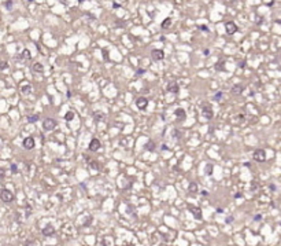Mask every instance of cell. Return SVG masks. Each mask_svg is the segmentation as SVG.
<instances>
[{"label":"cell","instance_id":"cell-1","mask_svg":"<svg viewBox=\"0 0 281 246\" xmlns=\"http://www.w3.org/2000/svg\"><path fill=\"white\" fill-rule=\"evenodd\" d=\"M202 116L206 118V120H211L212 117H214V112H212V107L210 103H202Z\"/></svg>","mask_w":281,"mask_h":246},{"label":"cell","instance_id":"cell-2","mask_svg":"<svg viewBox=\"0 0 281 246\" xmlns=\"http://www.w3.org/2000/svg\"><path fill=\"white\" fill-rule=\"evenodd\" d=\"M0 199L3 202H6V203H10V202H13L15 199V197H14L13 191H10V190L7 189H3L0 191Z\"/></svg>","mask_w":281,"mask_h":246},{"label":"cell","instance_id":"cell-3","mask_svg":"<svg viewBox=\"0 0 281 246\" xmlns=\"http://www.w3.org/2000/svg\"><path fill=\"white\" fill-rule=\"evenodd\" d=\"M187 208H188V210L192 213V216H194L195 219L196 220H202L203 219V215H202V209L199 208V206H195V205H187Z\"/></svg>","mask_w":281,"mask_h":246},{"label":"cell","instance_id":"cell-4","mask_svg":"<svg viewBox=\"0 0 281 246\" xmlns=\"http://www.w3.org/2000/svg\"><path fill=\"white\" fill-rule=\"evenodd\" d=\"M252 158L255 159L256 162H265L266 161V151L263 149H258L252 153Z\"/></svg>","mask_w":281,"mask_h":246},{"label":"cell","instance_id":"cell-5","mask_svg":"<svg viewBox=\"0 0 281 246\" xmlns=\"http://www.w3.org/2000/svg\"><path fill=\"white\" fill-rule=\"evenodd\" d=\"M237 30H239V28H237V25H236L233 21H228V22H225V32H226V34L232 36V34H235Z\"/></svg>","mask_w":281,"mask_h":246},{"label":"cell","instance_id":"cell-6","mask_svg":"<svg viewBox=\"0 0 281 246\" xmlns=\"http://www.w3.org/2000/svg\"><path fill=\"white\" fill-rule=\"evenodd\" d=\"M43 128L45 129V131H52V129H55L56 128V121L54 120V118H45V120L43 121Z\"/></svg>","mask_w":281,"mask_h":246},{"label":"cell","instance_id":"cell-7","mask_svg":"<svg viewBox=\"0 0 281 246\" xmlns=\"http://www.w3.org/2000/svg\"><path fill=\"white\" fill-rule=\"evenodd\" d=\"M166 89H167V92L170 94H178L180 92V85H178V82L177 81H169L167 85H166Z\"/></svg>","mask_w":281,"mask_h":246},{"label":"cell","instance_id":"cell-8","mask_svg":"<svg viewBox=\"0 0 281 246\" xmlns=\"http://www.w3.org/2000/svg\"><path fill=\"white\" fill-rule=\"evenodd\" d=\"M22 145L25 147L26 150H32V149H34V146H36V142H34V138L33 136H28V138L24 139V142H22Z\"/></svg>","mask_w":281,"mask_h":246},{"label":"cell","instance_id":"cell-9","mask_svg":"<svg viewBox=\"0 0 281 246\" xmlns=\"http://www.w3.org/2000/svg\"><path fill=\"white\" fill-rule=\"evenodd\" d=\"M136 106H137L138 110H145L147 106H148V99L147 98H143V96H140L136 99Z\"/></svg>","mask_w":281,"mask_h":246},{"label":"cell","instance_id":"cell-10","mask_svg":"<svg viewBox=\"0 0 281 246\" xmlns=\"http://www.w3.org/2000/svg\"><path fill=\"white\" fill-rule=\"evenodd\" d=\"M151 58L154 61H162L165 58V51L163 50H152L151 51Z\"/></svg>","mask_w":281,"mask_h":246},{"label":"cell","instance_id":"cell-11","mask_svg":"<svg viewBox=\"0 0 281 246\" xmlns=\"http://www.w3.org/2000/svg\"><path fill=\"white\" fill-rule=\"evenodd\" d=\"M88 147H89L91 151H97L100 147H102V143H100V140L97 138H93L91 142H89V146H88Z\"/></svg>","mask_w":281,"mask_h":246},{"label":"cell","instance_id":"cell-12","mask_svg":"<svg viewBox=\"0 0 281 246\" xmlns=\"http://www.w3.org/2000/svg\"><path fill=\"white\" fill-rule=\"evenodd\" d=\"M41 234H43L44 237H51V235L55 234V228H54L52 224H47V226L41 230Z\"/></svg>","mask_w":281,"mask_h":246},{"label":"cell","instance_id":"cell-13","mask_svg":"<svg viewBox=\"0 0 281 246\" xmlns=\"http://www.w3.org/2000/svg\"><path fill=\"white\" fill-rule=\"evenodd\" d=\"M174 114H175V117H177V120H185L187 118V112L184 110V109L181 107H178V109H175L174 110Z\"/></svg>","mask_w":281,"mask_h":246},{"label":"cell","instance_id":"cell-14","mask_svg":"<svg viewBox=\"0 0 281 246\" xmlns=\"http://www.w3.org/2000/svg\"><path fill=\"white\" fill-rule=\"evenodd\" d=\"M244 89H245V85H244V84H235V85L232 87V94L240 95Z\"/></svg>","mask_w":281,"mask_h":246},{"label":"cell","instance_id":"cell-15","mask_svg":"<svg viewBox=\"0 0 281 246\" xmlns=\"http://www.w3.org/2000/svg\"><path fill=\"white\" fill-rule=\"evenodd\" d=\"M104 118H106V114L103 113V112H95L93 113L95 122H102V121H104Z\"/></svg>","mask_w":281,"mask_h":246},{"label":"cell","instance_id":"cell-16","mask_svg":"<svg viewBox=\"0 0 281 246\" xmlns=\"http://www.w3.org/2000/svg\"><path fill=\"white\" fill-rule=\"evenodd\" d=\"M18 58H19V59H24V61H29V59L32 58L30 51L28 50V48H25V50L22 51V54H21L19 57H17V59H18Z\"/></svg>","mask_w":281,"mask_h":246},{"label":"cell","instance_id":"cell-17","mask_svg":"<svg viewBox=\"0 0 281 246\" xmlns=\"http://www.w3.org/2000/svg\"><path fill=\"white\" fill-rule=\"evenodd\" d=\"M198 190H199V186H198L196 182H191V183H189V186H188V191H189L191 194H196V193H198Z\"/></svg>","mask_w":281,"mask_h":246},{"label":"cell","instance_id":"cell-18","mask_svg":"<svg viewBox=\"0 0 281 246\" xmlns=\"http://www.w3.org/2000/svg\"><path fill=\"white\" fill-rule=\"evenodd\" d=\"M144 150H147V151H154V150H155V143H154L152 140H148V142L144 145Z\"/></svg>","mask_w":281,"mask_h":246},{"label":"cell","instance_id":"cell-19","mask_svg":"<svg viewBox=\"0 0 281 246\" xmlns=\"http://www.w3.org/2000/svg\"><path fill=\"white\" fill-rule=\"evenodd\" d=\"M40 120V114H33V116H28V122L29 124H34Z\"/></svg>","mask_w":281,"mask_h":246},{"label":"cell","instance_id":"cell-20","mask_svg":"<svg viewBox=\"0 0 281 246\" xmlns=\"http://www.w3.org/2000/svg\"><path fill=\"white\" fill-rule=\"evenodd\" d=\"M222 98H224V92H222V91H218L217 94H214L212 101H214V102H219V101H222Z\"/></svg>","mask_w":281,"mask_h":246},{"label":"cell","instance_id":"cell-21","mask_svg":"<svg viewBox=\"0 0 281 246\" xmlns=\"http://www.w3.org/2000/svg\"><path fill=\"white\" fill-rule=\"evenodd\" d=\"M214 69H215V70H219V72L225 70V62H224V61H219L218 63H215V65H214Z\"/></svg>","mask_w":281,"mask_h":246},{"label":"cell","instance_id":"cell-22","mask_svg":"<svg viewBox=\"0 0 281 246\" xmlns=\"http://www.w3.org/2000/svg\"><path fill=\"white\" fill-rule=\"evenodd\" d=\"M30 91H32V85H30V84H25V85H22V87H21V92H22V94H29Z\"/></svg>","mask_w":281,"mask_h":246},{"label":"cell","instance_id":"cell-23","mask_svg":"<svg viewBox=\"0 0 281 246\" xmlns=\"http://www.w3.org/2000/svg\"><path fill=\"white\" fill-rule=\"evenodd\" d=\"M204 173H206L207 176H211L212 175V164H206V166H204Z\"/></svg>","mask_w":281,"mask_h":246},{"label":"cell","instance_id":"cell-24","mask_svg":"<svg viewBox=\"0 0 281 246\" xmlns=\"http://www.w3.org/2000/svg\"><path fill=\"white\" fill-rule=\"evenodd\" d=\"M74 117H75V114H74L73 110H70V112H67V113L65 114V120H66V121H71Z\"/></svg>","mask_w":281,"mask_h":246},{"label":"cell","instance_id":"cell-25","mask_svg":"<svg viewBox=\"0 0 281 246\" xmlns=\"http://www.w3.org/2000/svg\"><path fill=\"white\" fill-rule=\"evenodd\" d=\"M33 70H34V72H43L44 65L43 63H34V65H33Z\"/></svg>","mask_w":281,"mask_h":246},{"label":"cell","instance_id":"cell-26","mask_svg":"<svg viewBox=\"0 0 281 246\" xmlns=\"http://www.w3.org/2000/svg\"><path fill=\"white\" fill-rule=\"evenodd\" d=\"M170 25H171V19H170V18H166L162 22V25H161V26H162V29H166V28H169Z\"/></svg>","mask_w":281,"mask_h":246},{"label":"cell","instance_id":"cell-27","mask_svg":"<svg viewBox=\"0 0 281 246\" xmlns=\"http://www.w3.org/2000/svg\"><path fill=\"white\" fill-rule=\"evenodd\" d=\"M88 165H89L92 169L99 170V165H97V162H96V161H89V162H88Z\"/></svg>","mask_w":281,"mask_h":246},{"label":"cell","instance_id":"cell-28","mask_svg":"<svg viewBox=\"0 0 281 246\" xmlns=\"http://www.w3.org/2000/svg\"><path fill=\"white\" fill-rule=\"evenodd\" d=\"M6 8H7V10H13V0H7V1H6Z\"/></svg>","mask_w":281,"mask_h":246},{"label":"cell","instance_id":"cell-29","mask_svg":"<svg viewBox=\"0 0 281 246\" xmlns=\"http://www.w3.org/2000/svg\"><path fill=\"white\" fill-rule=\"evenodd\" d=\"M11 172H13V175L18 173V166H17V164H11Z\"/></svg>","mask_w":281,"mask_h":246},{"label":"cell","instance_id":"cell-30","mask_svg":"<svg viewBox=\"0 0 281 246\" xmlns=\"http://www.w3.org/2000/svg\"><path fill=\"white\" fill-rule=\"evenodd\" d=\"M4 69H8V63L7 62H0V72Z\"/></svg>","mask_w":281,"mask_h":246},{"label":"cell","instance_id":"cell-31","mask_svg":"<svg viewBox=\"0 0 281 246\" xmlns=\"http://www.w3.org/2000/svg\"><path fill=\"white\" fill-rule=\"evenodd\" d=\"M199 29H200V30H203V32H206V33L210 32V29H208V26H207V25H199Z\"/></svg>","mask_w":281,"mask_h":246},{"label":"cell","instance_id":"cell-32","mask_svg":"<svg viewBox=\"0 0 281 246\" xmlns=\"http://www.w3.org/2000/svg\"><path fill=\"white\" fill-rule=\"evenodd\" d=\"M91 223H92V217H91V216H88V220L85 221V223H84V227H88V226H89Z\"/></svg>","mask_w":281,"mask_h":246},{"label":"cell","instance_id":"cell-33","mask_svg":"<svg viewBox=\"0 0 281 246\" xmlns=\"http://www.w3.org/2000/svg\"><path fill=\"white\" fill-rule=\"evenodd\" d=\"M144 73H145V69H138L137 70V72H136V76H143V74H144Z\"/></svg>","mask_w":281,"mask_h":246},{"label":"cell","instance_id":"cell-34","mask_svg":"<svg viewBox=\"0 0 281 246\" xmlns=\"http://www.w3.org/2000/svg\"><path fill=\"white\" fill-rule=\"evenodd\" d=\"M233 220H235V219H233V216H229V217H226V219H225V223H226V224H229V223H232Z\"/></svg>","mask_w":281,"mask_h":246},{"label":"cell","instance_id":"cell-35","mask_svg":"<svg viewBox=\"0 0 281 246\" xmlns=\"http://www.w3.org/2000/svg\"><path fill=\"white\" fill-rule=\"evenodd\" d=\"M262 220V215H255L254 216V221H261Z\"/></svg>","mask_w":281,"mask_h":246},{"label":"cell","instance_id":"cell-36","mask_svg":"<svg viewBox=\"0 0 281 246\" xmlns=\"http://www.w3.org/2000/svg\"><path fill=\"white\" fill-rule=\"evenodd\" d=\"M103 57L108 61V51H107V50H103Z\"/></svg>","mask_w":281,"mask_h":246},{"label":"cell","instance_id":"cell-37","mask_svg":"<svg viewBox=\"0 0 281 246\" xmlns=\"http://www.w3.org/2000/svg\"><path fill=\"white\" fill-rule=\"evenodd\" d=\"M239 66H240L241 69H244V68H245V61H241V62L239 63Z\"/></svg>","mask_w":281,"mask_h":246},{"label":"cell","instance_id":"cell-38","mask_svg":"<svg viewBox=\"0 0 281 246\" xmlns=\"http://www.w3.org/2000/svg\"><path fill=\"white\" fill-rule=\"evenodd\" d=\"M235 198H236V199H237V198H243V194H241V193H236V194H235Z\"/></svg>","mask_w":281,"mask_h":246},{"label":"cell","instance_id":"cell-39","mask_svg":"<svg viewBox=\"0 0 281 246\" xmlns=\"http://www.w3.org/2000/svg\"><path fill=\"white\" fill-rule=\"evenodd\" d=\"M112 7H114V8H119V7H121V4H118L117 1H114V3H112Z\"/></svg>","mask_w":281,"mask_h":246},{"label":"cell","instance_id":"cell-40","mask_svg":"<svg viewBox=\"0 0 281 246\" xmlns=\"http://www.w3.org/2000/svg\"><path fill=\"white\" fill-rule=\"evenodd\" d=\"M269 189L272 190V191H276V186L274 184H269Z\"/></svg>","mask_w":281,"mask_h":246},{"label":"cell","instance_id":"cell-41","mask_svg":"<svg viewBox=\"0 0 281 246\" xmlns=\"http://www.w3.org/2000/svg\"><path fill=\"white\" fill-rule=\"evenodd\" d=\"M203 54H204L206 57H208V55H210V50H204L203 51Z\"/></svg>","mask_w":281,"mask_h":246},{"label":"cell","instance_id":"cell-42","mask_svg":"<svg viewBox=\"0 0 281 246\" xmlns=\"http://www.w3.org/2000/svg\"><path fill=\"white\" fill-rule=\"evenodd\" d=\"M202 195H203V197H207V195H208V193H207L206 190H203V191H202Z\"/></svg>","mask_w":281,"mask_h":246},{"label":"cell","instance_id":"cell-43","mask_svg":"<svg viewBox=\"0 0 281 246\" xmlns=\"http://www.w3.org/2000/svg\"><path fill=\"white\" fill-rule=\"evenodd\" d=\"M3 176H4V170L0 169V177H3Z\"/></svg>","mask_w":281,"mask_h":246},{"label":"cell","instance_id":"cell-44","mask_svg":"<svg viewBox=\"0 0 281 246\" xmlns=\"http://www.w3.org/2000/svg\"><path fill=\"white\" fill-rule=\"evenodd\" d=\"M162 150H169V147H167L166 145H163V146H162Z\"/></svg>","mask_w":281,"mask_h":246},{"label":"cell","instance_id":"cell-45","mask_svg":"<svg viewBox=\"0 0 281 246\" xmlns=\"http://www.w3.org/2000/svg\"><path fill=\"white\" fill-rule=\"evenodd\" d=\"M61 1H62L63 4H67V0H61Z\"/></svg>","mask_w":281,"mask_h":246},{"label":"cell","instance_id":"cell-46","mask_svg":"<svg viewBox=\"0 0 281 246\" xmlns=\"http://www.w3.org/2000/svg\"><path fill=\"white\" fill-rule=\"evenodd\" d=\"M32 1H34V0H28V3H32Z\"/></svg>","mask_w":281,"mask_h":246}]
</instances>
